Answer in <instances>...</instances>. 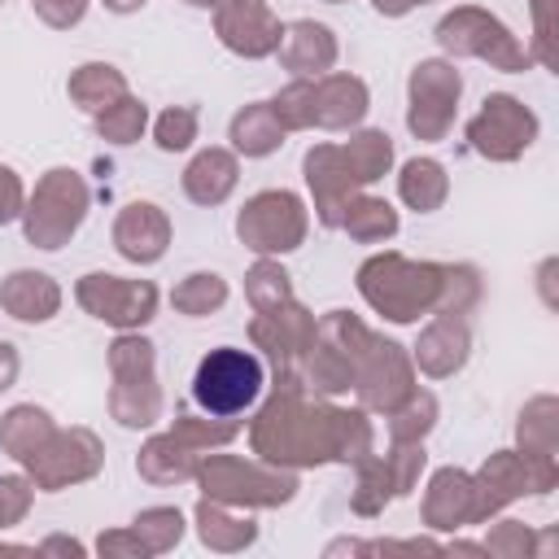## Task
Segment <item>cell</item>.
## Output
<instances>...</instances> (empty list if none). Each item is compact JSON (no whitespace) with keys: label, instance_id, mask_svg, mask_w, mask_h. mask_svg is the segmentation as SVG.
I'll return each mask as SVG.
<instances>
[{"label":"cell","instance_id":"cell-1","mask_svg":"<svg viewBox=\"0 0 559 559\" xmlns=\"http://www.w3.org/2000/svg\"><path fill=\"white\" fill-rule=\"evenodd\" d=\"M258 389H262V367H258V358L245 354V349H231V345L205 354L201 367H197V380H192V397H197L205 411H214V415H236V411H245V406L258 397Z\"/></svg>","mask_w":559,"mask_h":559},{"label":"cell","instance_id":"cell-2","mask_svg":"<svg viewBox=\"0 0 559 559\" xmlns=\"http://www.w3.org/2000/svg\"><path fill=\"white\" fill-rule=\"evenodd\" d=\"M533 131H537V118L511 96H489L480 118L472 122V140L489 157H515L520 148H528Z\"/></svg>","mask_w":559,"mask_h":559},{"label":"cell","instance_id":"cell-3","mask_svg":"<svg viewBox=\"0 0 559 559\" xmlns=\"http://www.w3.org/2000/svg\"><path fill=\"white\" fill-rule=\"evenodd\" d=\"M240 240L253 249H293L301 240V205L288 192H266L240 214Z\"/></svg>","mask_w":559,"mask_h":559},{"label":"cell","instance_id":"cell-4","mask_svg":"<svg viewBox=\"0 0 559 559\" xmlns=\"http://www.w3.org/2000/svg\"><path fill=\"white\" fill-rule=\"evenodd\" d=\"M39 205L48 210H35L31 205V240H39L44 249H57V240L66 231H74V223L83 218V183L70 175V170H52V179L39 188Z\"/></svg>","mask_w":559,"mask_h":559},{"label":"cell","instance_id":"cell-5","mask_svg":"<svg viewBox=\"0 0 559 559\" xmlns=\"http://www.w3.org/2000/svg\"><path fill=\"white\" fill-rule=\"evenodd\" d=\"M411 92H415V109H411V127L419 135H441L445 118H450V105L459 100V74L441 61H428L415 70L411 79Z\"/></svg>","mask_w":559,"mask_h":559},{"label":"cell","instance_id":"cell-6","mask_svg":"<svg viewBox=\"0 0 559 559\" xmlns=\"http://www.w3.org/2000/svg\"><path fill=\"white\" fill-rule=\"evenodd\" d=\"M79 297L87 310L114 323H144L153 314V288L148 284H122L114 275H87L79 284Z\"/></svg>","mask_w":559,"mask_h":559},{"label":"cell","instance_id":"cell-7","mask_svg":"<svg viewBox=\"0 0 559 559\" xmlns=\"http://www.w3.org/2000/svg\"><path fill=\"white\" fill-rule=\"evenodd\" d=\"M223 39L236 52L258 57V52H266L280 39V31H275V22H271V13H266L262 0H236L231 13H223Z\"/></svg>","mask_w":559,"mask_h":559},{"label":"cell","instance_id":"cell-8","mask_svg":"<svg viewBox=\"0 0 559 559\" xmlns=\"http://www.w3.org/2000/svg\"><path fill=\"white\" fill-rule=\"evenodd\" d=\"M166 245V218L157 214V205H131L118 223V249L135 262H153Z\"/></svg>","mask_w":559,"mask_h":559},{"label":"cell","instance_id":"cell-9","mask_svg":"<svg viewBox=\"0 0 559 559\" xmlns=\"http://www.w3.org/2000/svg\"><path fill=\"white\" fill-rule=\"evenodd\" d=\"M0 301H4V306H9L17 319H48V314L57 310V288L48 284V275L17 271V275L4 284Z\"/></svg>","mask_w":559,"mask_h":559},{"label":"cell","instance_id":"cell-10","mask_svg":"<svg viewBox=\"0 0 559 559\" xmlns=\"http://www.w3.org/2000/svg\"><path fill=\"white\" fill-rule=\"evenodd\" d=\"M236 179V166L227 153H201L192 166H188V192L197 201H223L227 188Z\"/></svg>","mask_w":559,"mask_h":559},{"label":"cell","instance_id":"cell-11","mask_svg":"<svg viewBox=\"0 0 559 559\" xmlns=\"http://www.w3.org/2000/svg\"><path fill=\"white\" fill-rule=\"evenodd\" d=\"M402 197L415 205V210H432L441 197H445V175H441V166L437 162H406V170H402Z\"/></svg>","mask_w":559,"mask_h":559},{"label":"cell","instance_id":"cell-12","mask_svg":"<svg viewBox=\"0 0 559 559\" xmlns=\"http://www.w3.org/2000/svg\"><path fill=\"white\" fill-rule=\"evenodd\" d=\"M231 140H236V148H245V153H271V148L280 144V127H275L271 109L253 105V109H245V114L231 122Z\"/></svg>","mask_w":559,"mask_h":559},{"label":"cell","instance_id":"cell-13","mask_svg":"<svg viewBox=\"0 0 559 559\" xmlns=\"http://www.w3.org/2000/svg\"><path fill=\"white\" fill-rule=\"evenodd\" d=\"M70 87L87 109H100V96H122V79L109 66H83V74Z\"/></svg>","mask_w":559,"mask_h":559},{"label":"cell","instance_id":"cell-14","mask_svg":"<svg viewBox=\"0 0 559 559\" xmlns=\"http://www.w3.org/2000/svg\"><path fill=\"white\" fill-rule=\"evenodd\" d=\"M345 227H349L354 236L371 240V236H389V231L397 227V214H393L384 201H362V205H354V214L345 218Z\"/></svg>","mask_w":559,"mask_h":559},{"label":"cell","instance_id":"cell-15","mask_svg":"<svg viewBox=\"0 0 559 559\" xmlns=\"http://www.w3.org/2000/svg\"><path fill=\"white\" fill-rule=\"evenodd\" d=\"M223 280L218 275H192L179 293H175V306L179 310H188V314H201V310H210V306H218L223 301Z\"/></svg>","mask_w":559,"mask_h":559},{"label":"cell","instance_id":"cell-16","mask_svg":"<svg viewBox=\"0 0 559 559\" xmlns=\"http://www.w3.org/2000/svg\"><path fill=\"white\" fill-rule=\"evenodd\" d=\"M140 127H144V105H131V100H122L118 109L100 114V131H105L109 140H118V144L135 140V135H140Z\"/></svg>","mask_w":559,"mask_h":559},{"label":"cell","instance_id":"cell-17","mask_svg":"<svg viewBox=\"0 0 559 559\" xmlns=\"http://www.w3.org/2000/svg\"><path fill=\"white\" fill-rule=\"evenodd\" d=\"M192 127H197V118H192V109H170L162 122H157V144L162 148H183L188 140H192Z\"/></svg>","mask_w":559,"mask_h":559},{"label":"cell","instance_id":"cell-18","mask_svg":"<svg viewBox=\"0 0 559 559\" xmlns=\"http://www.w3.org/2000/svg\"><path fill=\"white\" fill-rule=\"evenodd\" d=\"M35 4H39V13H44L52 26L79 22V13H83V0H35Z\"/></svg>","mask_w":559,"mask_h":559},{"label":"cell","instance_id":"cell-19","mask_svg":"<svg viewBox=\"0 0 559 559\" xmlns=\"http://www.w3.org/2000/svg\"><path fill=\"white\" fill-rule=\"evenodd\" d=\"M13 210H17V179L9 170H0V223L13 218Z\"/></svg>","mask_w":559,"mask_h":559},{"label":"cell","instance_id":"cell-20","mask_svg":"<svg viewBox=\"0 0 559 559\" xmlns=\"http://www.w3.org/2000/svg\"><path fill=\"white\" fill-rule=\"evenodd\" d=\"M13 367H17V362H13V345H4V341H0V389L9 384V376H13Z\"/></svg>","mask_w":559,"mask_h":559},{"label":"cell","instance_id":"cell-21","mask_svg":"<svg viewBox=\"0 0 559 559\" xmlns=\"http://www.w3.org/2000/svg\"><path fill=\"white\" fill-rule=\"evenodd\" d=\"M376 9H380V13H406L411 0H376Z\"/></svg>","mask_w":559,"mask_h":559},{"label":"cell","instance_id":"cell-22","mask_svg":"<svg viewBox=\"0 0 559 559\" xmlns=\"http://www.w3.org/2000/svg\"><path fill=\"white\" fill-rule=\"evenodd\" d=\"M135 4H144V0H109V9H118V13H127V9H135Z\"/></svg>","mask_w":559,"mask_h":559},{"label":"cell","instance_id":"cell-23","mask_svg":"<svg viewBox=\"0 0 559 559\" xmlns=\"http://www.w3.org/2000/svg\"><path fill=\"white\" fill-rule=\"evenodd\" d=\"M192 4H214V0H192Z\"/></svg>","mask_w":559,"mask_h":559}]
</instances>
